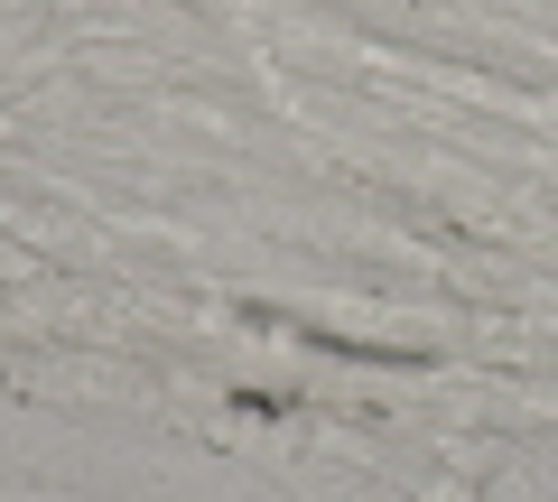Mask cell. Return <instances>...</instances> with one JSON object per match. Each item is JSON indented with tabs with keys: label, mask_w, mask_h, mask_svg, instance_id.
I'll return each mask as SVG.
<instances>
[{
	"label": "cell",
	"mask_w": 558,
	"mask_h": 502,
	"mask_svg": "<svg viewBox=\"0 0 558 502\" xmlns=\"http://www.w3.org/2000/svg\"><path fill=\"white\" fill-rule=\"evenodd\" d=\"M484 502H539V493H531V475H494V483H484Z\"/></svg>",
	"instance_id": "1"
}]
</instances>
